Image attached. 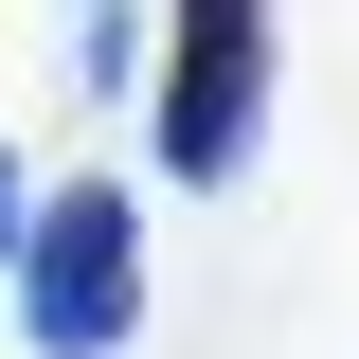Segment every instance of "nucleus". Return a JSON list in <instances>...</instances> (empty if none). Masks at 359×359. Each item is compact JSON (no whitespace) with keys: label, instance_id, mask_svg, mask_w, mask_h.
Here are the masks:
<instances>
[{"label":"nucleus","instance_id":"f257e3e1","mask_svg":"<svg viewBox=\"0 0 359 359\" xmlns=\"http://www.w3.org/2000/svg\"><path fill=\"white\" fill-rule=\"evenodd\" d=\"M18 341L36 359H108L144 323V216H126V180H72V198H36V233H18Z\"/></svg>","mask_w":359,"mask_h":359},{"label":"nucleus","instance_id":"f03ea898","mask_svg":"<svg viewBox=\"0 0 359 359\" xmlns=\"http://www.w3.org/2000/svg\"><path fill=\"white\" fill-rule=\"evenodd\" d=\"M144 126H162L180 180H233L252 162V126H269V0H180L162 72H144Z\"/></svg>","mask_w":359,"mask_h":359},{"label":"nucleus","instance_id":"7ed1b4c3","mask_svg":"<svg viewBox=\"0 0 359 359\" xmlns=\"http://www.w3.org/2000/svg\"><path fill=\"white\" fill-rule=\"evenodd\" d=\"M18 233H36V198H18V162H0V269H18Z\"/></svg>","mask_w":359,"mask_h":359},{"label":"nucleus","instance_id":"20e7f679","mask_svg":"<svg viewBox=\"0 0 359 359\" xmlns=\"http://www.w3.org/2000/svg\"><path fill=\"white\" fill-rule=\"evenodd\" d=\"M72 18H126V0H72Z\"/></svg>","mask_w":359,"mask_h":359}]
</instances>
